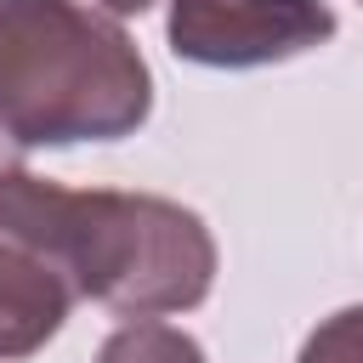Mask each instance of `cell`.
Returning <instances> with one entry per match:
<instances>
[{
    "instance_id": "1",
    "label": "cell",
    "mask_w": 363,
    "mask_h": 363,
    "mask_svg": "<svg viewBox=\"0 0 363 363\" xmlns=\"http://www.w3.org/2000/svg\"><path fill=\"white\" fill-rule=\"evenodd\" d=\"M0 238L45 261L74 301H96L130 323L193 312L216 284L204 216L159 193L62 187L0 164Z\"/></svg>"
},
{
    "instance_id": "2",
    "label": "cell",
    "mask_w": 363,
    "mask_h": 363,
    "mask_svg": "<svg viewBox=\"0 0 363 363\" xmlns=\"http://www.w3.org/2000/svg\"><path fill=\"white\" fill-rule=\"evenodd\" d=\"M147 113V57L108 11L85 0H0V164L136 136Z\"/></svg>"
},
{
    "instance_id": "3",
    "label": "cell",
    "mask_w": 363,
    "mask_h": 363,
    "mask_svg": "<svg viewBox=\"0 0 363 363\" xmlns=\"http://www.w3.org/2000/svg\"><path fill=\"white\" fill-rule=\"evenodd\" d=\"M329 0H170L164 34L199 68H267L335 40Z\"/></svg>"
},
{
    "instance_id": "4",
    "label": "cell",
    "mask_w": 363,
    "mask_h": 363,
    "mask_svg": "<svg viewBox=\"0 0 363 363\" xmlns=\"http://www.w3.org/2000/svg\"><path fill=\"white\" fill-rule=\"evenodd\" d=\"M68 306L74 295L57 284V272L0 238V363L34 357L45 340H57V329L68 323Z\"/></svg>"
},
{
    "instance_id": "5",
    "label": "cell",
    "mask_w": 363,
    "mask_h": 363,
    "mask_svg": "<svg viewBox=\"0 0 363 363\" xmlns=\"http://www.w3.org/2000/svg\"><path fill=\"white\" fill-rule=\"evenodd\" d=\"M96 363H210V357H204V346H199L187 329H170V323L142 318V323L113 329V335L102 340Z\"/></svg>"
},
{
    "instance_id": "6",
    "label": "cell",
    "mask_w": 363,
    "mask_h": 363,
    "mask_svg": "<svg viewBox=\"0 0 363 363\" xmlns=\"http://www.w3.org/2000/svg\"><path fill=\"white\" fill-rule=\"evenodd\" d=\"M295 363H363V306H340L329 312L306 340Z\"/></svg>"
},
{
    "instance_id": "7",
    "label": "cell",
    "mask_w": 363,
    "mask_h": 363,
    "mask_svg": "<svg viewBox=\"0 0 363 363\" xmlns=\"http://www.w3.org/2000/svg\"><path fill=\"white\" fill-rule=\"evenodd\" d=\"M102 6H108L113 17H142V11L153 6V0H102Z\"/></svg>"
}]
</instances>
